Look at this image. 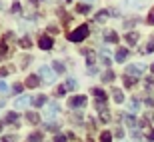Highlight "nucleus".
Listing matches in <instances>:
<instances>
[{
    "mask_svg": "<svg viewBox=\"0 0 154 142\" xmlns=\"http://www.w3.org/2000/svg\"><path fill=\"white\" fill-rule=\"evenodd\" d=\"M88 32H90V30H88V26H86V24H80L78 28H74L68 34V40H70V42H82V40L88 36Z\"/></svg>",
    "mask_w": 154,
    "mask_h": 142,
    "instance_id": "1",
    "label": "nucleus"
},
{
    "mask_svg": "<svg viewBox=\"0 0 154 142\" xmlns=\"http://www.w3.org/2000/svg\"><path fill=\"white\" fill-rule=\"evenodd\" d=\"M124 40H126L128 46H136V42L140 40V32H138V30H128L126 36H124Z\"/></svg>",
    "mask_w": 154,
    "mask_h": 142,
    "instance_id": "2",
    "label": "nucleus"
},
{
    "mask_svg": "<svg viewBox=\"0 0 154 142\" xmlns=\"http://www.w3.org/2000/svg\"><path fill=\"white\" fill-rule=\"evenodd\" d=\"M38 46L42 48V50H52V46H54V42H52L50 36H40L38 40Z\"/></svg>",
    "mask_w": 154,
    "mask_h": 142,
    "instance_id": "3",
    "label": "nucleus"
},
{
    "mask_svg": "<svg viewBox=\"0 0 154 142\" xmlns=\"http://www.w3.org/2000/svg\"><path fill=\"white\" fill-rule=\"evenodd\" d=\"M84 104H86V96H72L68 100L70 108H78V106H84Z\"/></svg>",
    "mask_w": 154,
    "mask_h": 142,
    "instance_id": "4",
    "label": "nucleus"
},
{
    "mask_svg": "<svg viewBox=\"0 0 154 142\" xmlns=\"http://www.w3.org/2000/svg\"><path fill=\"white\" fill-rule=\"evenodd\" d=\"M144 70V64H140V66H134V64H128L126 66V72L124 74H132V76H140Z\"/></svg>",
    "mask_w": 154,
    "mask_h": 142,
    "instance_id": "5",
    "label": "nucleus"
},
{
    "mask_svg": "<svg viewBox=\"0 0 154 142\" xmlns=\"http://www.w3.org/2000/svg\"><path fill=\"white\" fill-rule=\"evenodd\" d=\"M24 84L28 86V88H36V86H40V76L30 74V76H26V82H24Z\"/></svg>",
    "mask_w": 154,
    "mask_h": 142,
    "instance_id": "6",
    "label": "nucleus"
},
{
    "mask_svg": "<svg viewBox=\"0 0 154 142\" xmlns=\"http://www.w3.org/2000/svg\"><path fill=\"white\" fill-rule=\"evenodd\" d=\"M90 94H94V98H96L98 102H106V98H108V96H106V92H104L102 88H92Z\"/></svg>",
    "mask_w": 154,
    "mask_h": 142,
    "instance_id": "7",
    "label": "nucleus"
},
{
    "mask_svg": "<svg viewBox=\"0 0 154 142\" xmlns=\"http://www.w3.org/2000/svg\"><path fill=\"white\" fill-rule=\"evenodd\" d=\"M108 16H110V10H98L96 14H94V22H106L108 20Z\"/></svg>",
    "mask_w": 154,
    "mask_h": 142,
    "instance_id": "8",
    "label": "nucleus"
},
{
    "mask_svg": "<svg viewBox=\"0 0 154 142\" xmlns=\"http://www.w3.org/2000/svg\"><path fill=\"white\" fill-rule=\"evenodd\" d=\"M40 76H42L46 82H52V80H54V76H52V70L48 68V66H40Z\"/></svg>",
    "mask_w": 154,
    "mask_h": 142,
    "instance_id": "9",
    "label": "nucleus"
},
{
    "mask_svg": "<svg viewBox=\"0 0 154 142\" xmlns=\"http://www.w3.org/2000/svg\"><path fill=\"white\" fill-rule=\"evenodd\" d=\"M128 54H130L128 48H122V46H120L118 50H116V62H124L126 58H128Z\"/></svg>",
    "mask_w": 154,
    "mask_h": 142,
    "instance_id": "10",
    "label": "nucleus"
},
{
    "mask_svg": "<svg viewBox=\"0 0 154 142\" xmlns=\"http://www.w3.org/2000/svg\"><path fill=\"white\" fill-rule=\"evenodd\" d=\"M112 98H114L116 104L124 102V94H122V90H118V88H112Z\"/></svg>",
    "mask_w": 154,
    "mask_h": 142,
    "instance_id": "11",
    "label": "nucleus"
},
{
    "mask_svg": "<svg viewBox=\"0 0 154 142\" xmlns=\"http://www.w3.org/2000/svg\"><path fill=\"white\" fill-rule=\"evenodd\" d=\"M18 44H20V48L28 50V48H32V40H30V36H22V38L18 40Z\"/></svg>",
    "mask_w": 154,
    "mask_h": 142,
    "instance_id": "12",
    "label": "nucleus"
},
{
    "mask_svg": "<svg viewBox=\"0 0 154 142\" xmlns=\"http://www.w3.org/2000/svg\"><path fill=\"white\" fill-rule=\"evenodd\" d=\"M30 102H32V100H30V96H20L16 102H14V106H16V108H22V106H26V104H30Z\"/></svg>",
    "mask_w": 154,
    "mask_h": 142,
    "instance_id": "13",
    "label": "nucleus"
},
{
    "mask_svg": "<svg viewBox=\"0 0 154 142\" xmlns=\"http://www.w3.org/2000/svg\"><path fill=\"white\" fill-rule=\"evenodd\" d=\"M122 80H124V86H126V88H130V86H134V84H136V76H128V74H124V78H122Z\"/></svg>",
    "mask_w": 154,
    "mask_h": 142,
    "instance_id": "14",
    "label": "nucleus"
},
{
    "mask_svg": "<svg viewBox=\"0 0 154 142\" xmlns=\"http://www.w3.org/2000/svg\"><path fill=\"white\" fill-rule=\"evenodd\" d=\"M52 68H54V72H56V74H64L66 66H64L62 62H58V60H54V62H52Z\"/></svg>",
    "mask_w": 154,
    "mask_h": 142,
    "instance_id": "15",
    "label": "nucleus"
},
{
    "mask_svg": "<svg viewBox=\"0 0 154 142\" xmlns=\"http://www.w3.org/2000/svg\"><path fill=\"white\" fill-rule=\"evenodd\" d=\"M46 102V94H40V96H36L34 100H32V104H34V108H40V106H44Z\"/></svg>",
    "mask_w": 154,
    "mask_h": 142,
    "instance_id": "16",
    "label": "nucleus"
},
{
    "mask_svg": "<svg viewBox=\"0 0 154 142\" xmlns=\"http://www.w3.org/2000/svg\"><path fill=\"white\" fill-rule=\"evenodd\" d=\"M104 38L108 40V42H112V44H116V42H118V34H116L114 30H110V32H106V34H104Z\"/></svg>",
    "mask_w": 154,
    "mask_h": 142,
    "instance_id": "17",
    "label": "nucleus"
},
{
    "mask_svg": "<svg viewBox=\"0 0 154 142\" xmlns=\"http://www.w3.org/2000/svg\"><path fill=\"white\" fill-rule=\"evenodd\" d=\"M26 120H28V122H32V124H38V122H40V116L36 112H26Z\"/></svg>",
    "mask_w": 154,
    "mask_h": 142,
    "instance_id": "18",
    "label": "nucleus"
},
{
    "mask_svg": "<svg viewBox=\"0 0 154 142\" xmlns=\"http://www.w3.org/2000/svg\"><path fill=\"white\" fill-rule=\"evenodd\" d=\"M28 142H42V132H32V134H28Z\"/></svg>",
    "mask_w": 154,
    "mask_h": 142,
    "instance_id": "19",
    "label": "nucleus"
},
{
    "mask_svg": "<svg viewBox=\"0 0 154 142\" xmlns=\"http://www.w3.org/2000/svg\"><path fill=\"white\" fill-rule=\"evenodd\" d=\"M112 80H114V72L112 70H106L102 74V82H112Z\"/></svg>",
    "mask_w": 154,
    "mask_h": 142,
    "instance_id": "20",
    "label": "nucleus"
},
{
    "mask_svg": "<svg viewBox=\"0 0 154 142\" xmlns=\"http://www.w3.org/2000/svg\"><path fill=\"white\" fill-rule=\"evenodd\" d=\"M6 122H8V124H12V122L16 124V122H18V114H16V112H8V116H6ZM16 126H18V124H16Z\"/></svg>",
    "mask_w": 154,
    "mask_h": 142,
    "instance_id": "21",
    "label": "nucleus"
},
{
    "mask_svg": "<svg viewBox=\"0 0 154 142\" xmlns=\"http://www.w3.org/2000/svg\"><path fill=\"white\" fill-rule=\"evenodd\" d=\"M124 122L130 126V128H134V126H136V120H134V116H132V114H126V116H124Z\"/></svg>",
    "mask_w": 154,
    "mask_h": 142,
    "instance_id": "22",
    "label": "nucleus"
},
{
    "mask_svg": "<svg viewBox=\"0 0 154 142\" xmlns=\"http://www.w3.org/2000/svg\"><path fill=\"white\" fill-rule=\"evenodd\" d=\"M76 12H80V14H88V12H90V6L88 4H78L76 6Z\"/></svg>",
    "mask_w": 154,
    "mask_h": 142,
    "instance_id": "23",
    "label": "nucleus"
},
{
    "mask_svg": "<svg viewBox=\"0 0 154 142\" xmlns=\"http://www.w3.org/2000/svg\"><path fill=\"white\" fill-rule=\"evenodd\" d=\"M110 140H112V134H110L108 130H106V132H102V134H100V142H110Z\"/></svg>",
    "mask_w": 154,
    "mask_h": 142,
    "instance_id": "24",
    "label": "nucleus"
},
{
    "mask_svg": "<svg viewBox=\"0 0 154 142\" xmlns=\"http://www.w3.org/2000/svg\"><path fill=\"white\" fill-rule=\"evenodd\" d=\"M56 112H58V104H50L48 106V116H54Z\"/></svg>",
    "mask_w": 154,
    "mask_h": 142,
    "instance_id": "25",
    "label": "nucleus"
},
{
    "mask_svg": "<svg viewBox=\"0 0 154 142\" xmlns=\"http://www.w3.org/2000/svg\"><path fill=\"white\" fill-rule=\"evenodd\" d=\"M100 120H102V122H110V114H108V110H102V112H100Z\"/></svg>",
    "mask_w": 154,
    "mask_h": 142,
    "instance_id": "26",
    "label": "nucleus"
},
{
    "mask_svg": "<svg viewBox=\"0 0 154 142\" xmlns=\"http://www.w3.org/2000/svg\"><path fill=\"white\" fill-rule=\"evenodd\" d=\"M46 130H50V132H56V134H60V132H58V124H54V122L46 124Z\"/></svg>",
    "mask_w": 154,
    "mask_h": 142,
    "instance_id": "27",
    "label": "nucleus"
},
{
    "mask_svg": "<svg viewBox=\"0 0 154 142\" xmlns=\"http://www.w3.org/2000/svg\"><path fill=\"white\" fill-rule=\"evenodd\" d=\"M146 24H150V26H154V8L150 10V14L146 16Z\"/></svg>",
    "mask_w": 154,
    "mask_h": 142,
    "instance_id": "28",
    "label": "nucleus"
},
{
    "mask_svg": "<svg viewBox=\"0 0 154 142\" xmlns=\"http://www.w3.org/2000/svg\"><path fill=\"white\" fill-rule=\"evenodd\" d=\"M66 88H70V90H74V88H76V80L68 78V80H66Z\"/></svg>",
    "mask_w": 154,
    "mask_h": 142,
    "instance_id": "29",
    "label": "nucleus"
},
{
    "mask_svg": "<svg viewBox=\"0 0 154 142\" xmlns=\"http://www.w3.org/2000/svg\"><path fill=\"white\" fill-rule=\"evenodd\" d=\"M66 94V86H58L56 88V96H64Z\"/></svg>",
    "mask_w": 154,
    "mask_h": 142,
    "instance_id": "30",
    "label": "nucleus"
},
{
    "mask_svg": "<svg viewBox=\"0 0 154 142\" xmlns=\"http://www.w3.org/2000/svg\"><path fill=\"white\" fill-rule=\"evenodd\" d=\"M6 50H8V46H6L4 42H0V58H2V56L6 54Z\"/></svg>",
    "mask_w": 154,
    "mask_h": 142,
    "instance_id": "31",
    "label": "nucleus"
},
{
    "mask_svg": "<svg viewBox=\"0 0 154 142\" xmlns=\"http://www.w3.org/2000/svg\"><path fill=\"white\" fill-rule=\"evenodd\" d=\"M152 50H154V38H150V42H148V46H146L144 52H152Z\"/></svg>",
    "mask_w": 154,
    "mask_h": 142,
    "instance_id": "32",
    "label": "nucleus"
},
{
    "mask_svg": "<svg viewBox=\"0 0 154 142\" xmlns=\"http://www.w3.org/2000/svg\"><path fill=\"white\" fill-rule=\"evenodd\" d=\"M2 142H16V136L8 134V136H4V138H2Z\"/></svg>",
    "mask_w": 154,
    "mask_h": 142,
    "instance_id": "33",
    "label": "nucleus"
},
{
    "mask_svg": "<svg viewBox=\"0 0 154 142\" xmlns=\"http://www.w3.org/2000/svg\"><path fill=\"white\" fill-rule=\"evenodd\" d=\"M54 142H66V136H64V134H56V136H54Z\"/></svg>",
    "mask_w": 154,
    "mask_h": 142,
    "instance_id": "34",
    "label": "nucleus"
},
{
    "mask_svg": "<svg viewBox=\"0 0 154 142\" xmlns=\"http://www.w3.org/2000/svg\"><path fill=\"white\" fill-rule=\"evenodd\" d=\"M12 92L20 94V92H22V84H14V86H12Z\"/></svg>",
    "mask_w": 154,
    "mask_h": 142,
    "instance_id": "35",
    "label": "nucleus"
},
{
    "mask_svg": "<svg viewBox=\"0 0 154 142\" xmlns=\"http://www.w3.org/2000/svg\"><path fill=\"white\" fill-rule=\"evenodd\" d=\"M12 12H16V14H20V4H18V2H14V4H12Z\"/></svg>",
    "mask_w": 154,
    "mask_h": 142,
    "instance_id": "36",
    "label": "nucleus"
},
{
    "mask_svg": "<svg viewBox=\"0 0 154 142\" xmlns=\"http://www.w3.org/2000/svg\"><path fill=\"white\" fill-rule=\"evenodd\" d=\"M114 136L122 138V136H124V130H122V128H116V130H114Z\"/></svg>",
    "mask_w": 154,
    "mask_h": 142,
    "instance_id": "37",
    "label": "nucleus"
},
{
    "mask_svg": "<svg viewBox=\"0 0 154 142\" xmlns=\"http://www.w3.org/2000/svg\"><path fill=\"white\" fill-rule=\"evenodd\" d=\"M8 90V86H6V82H2V80H0V92H6Z\"/></svg>",
    "mask_w": 154,
    "mask_h": 142,
    "instance_id": "38",
    "label": "nucleus"
},
{
    "mask_svg": "<svg viewBox=\"0 0 154 142\" xmlns=\"http://www.w3.org/2000/svg\"><path fill=\"white\" fill-rule=\"evenodd\" d=\"M28 62H30V58L24 56V58H22V68H26V66H28Z\"/></svg>",
    "mask_w": 154,
    "mask_h": 142,
    "instance_id": "39",
    "label": "nucleus"
},
{
    "mask_svg": "<svg viewBox=\"0 0 154 142\" xmlns=\"http://www.w3.org/2000/svg\"><path fill=\"white\" fill-rule=\"evenodd\" d=\"M8 72H10V68H0V78H2V76H6Z\"/></svg>",
    "mask_w": 154,
    "mask_h": 142,
    "instance_id": "40",
    "label": "nucleus"
},
{
    "mask_svg": "<svg viewBox=\"0 0 154 142\" xmlns=\"http://www.w3.org/2000/svg\"><path fill=\"white\" fill-rule=\"evenodd\" d=\"M48 32H50V34H56L58 28H56V26H48Z\"/></svg>",
    "mask_w": 154,
    "mask_h": 142,
    "instance_id": "41",
    "label": "nucleus"
},
{
    "mask_svg": "<svg viewBox=\"0 0 154 142\" xmlns=\"http://www.w3.org/2000/svg\"><path fill=\"white\" fill-rule=\"evenodd\" d=\"M146 136H148V140H154V130H148V132H146Z\"/></svg>",
    "mask_w": 154,
    "mask_h": 142,
    "instance_id": "42",
    "label": "nucleus"
},
{
    "mask_svg": "<svg viewBox=\"0 0 154 142\" xmlns=\"http://www.w3.org/2000/svg\"><path fill=\"white\" fill-rule=\"evenodd\" d=\"M28 2H30V4H36V2H38V0H28Z\"/></svg>",
    "mask_w": 154,
    "mask_h": 142,
    "instance_id": "43",
    "label": "nucleus"
},
{
    "mask_svg": "<svg viewBox=\"0 0 154 142\" xmlns=\"http://www.w3.org/2000/svg\"><path fill=\"white\" fill-rule=\"evenodd\" d=\"M150 70H152V72H154V64H152V66H150Z\"/></svg>",
    "mask_w": 154,
    "mask_h": 142,
    "instance_id": "44",
    "label": "nucleus"
},
{
    "mask_svg": "<svg viewBox=\"0 0 154 142\" xmlns=\"http://www.w3.org/2000/svg\"><path fill=\"white\" fill-rule=\"evenodd\" d=\"M86 2H94V0H86Z\"/></svg>",
    "mask_w": 154,
    "mask_h": 142,
    "instance_id": "45",
    "label": "nucleus"
},
{
    "mask_svg": "<svg viewBox=\"0 0 154 142\" xmlns=\"http://www.w3.org/2000/svg\"><path fill=\"white\" fill-rule=\"evenodd\" d=\"M0 132H2V124H0Z\"/></svg>",
    "mask_w": 154,
    "mask_h": 142,
    "instance_id": "46",
    "label": "nucleus"
},
{
    "mask_svg": "<svg viewBox=\"0 0 154 142\" xmlns=\"http://www.w3.org/2000/svg\"><path fill=\"white\" fill-rule=\"evenodd\" d=\"M152 120H154V114H152Z\"/></svg>",
    "mask_w": 154,
    "mask_h": 142,
    "instance_id": "47",
    "label": "nucleus"
},
{
    "mask_svg": "<svg viewBox=\"0 0 154 142\" xmlns=\"http://www.w3.org/2000/svg\"><path fill=\"white\" fill-rule=\"evenodd\" d=\"M66 2H70V0H66Z\"/></svg>",
    "mask_w": 154,
    "mask_h": 142,
    "instance_id": "48",
    "label": "nucleus"
}]
</instances>
